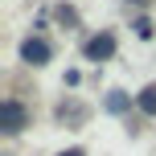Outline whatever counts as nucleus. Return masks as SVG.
Returning a JSON list of instances; mask_svg holds the SVG:
<instances>
[{
	"label": "nucleus",
	"instance_id": "nucleus-1",
	"mask_svg": "<svg viewBox=\"0 0 156 156\" xmlns=\"http://www.w3.org/2000/svg\"><path fill=\"white\" fill-rule=\"evenodd\" d=\"M86 62H107V58H115V33H99V37H90L82 45Z\"/></svg>",
	"mask_w": 156,
	"mask_h": 156
},
{
	"label": "nucleus",
	"instance_id": "nucleus-2",
	"mask_svg": "<svg viewBox=\"0 0 156 156\" xmlns=\"http://www.w3.org/2000/svg\"><path fill=\"white\" fill-rule=\"evenodd\" d=\"M21 58H25L29 66H45L49 58H54V49H49L45 37H25V41H21Z\"/></svg>",
	"mask_w": 156,
	"mask_h": 156
},
{
	"label": "nucleus",
	"instance_id": "nucleus-3",
	"mask_svg": "<svg viewBox=\"0 0 156 156\" xmlns=\"http://www.w3.org/2000/svg\"><path fill=\"white\" fill-rule=\"evenodd\" d=\"M0 123H4V132H21L25 127V107L16 99H4L0 103Z\"/></svg>",
	"mask_w": 156,
	"mask_h": 156
},
{
	"label": "nucleus",
	"instance_id": "nucleus-4",
	"mask_svg": "<svg viewBox=\"0 0 156 156\" xmlns=\"http://www.w3.org/2000/svg\"><path fill=\"white\" fill-rule=\"evenodd\" d=\"M103 107H107L111 115H123V111L132 107V94H123V90H107V99H103Z\"/></svg>",
	"mask_w": 156,
	"mask_h": 156
},
{
	"label": "nucleus",
	"instance_id": "nucleus-5",
	"mask_svg": "<svg viewBox=\"0 0 156 156\" xmlns=\"http://www.w3.org/2000/svg\"><path fill=\"white\" fill-rule=\"evenodd\" d=\"M136 107H140L148 119H156V82H152V86H144V90L136 94Z\"/></svg>",
	"mask_w": 156,
	"mask_h": 156
},
{
	"label": "nucleus",
	"instance_id": "nucleus-6",
	"mask_svg": "<svg viewBox=\"0 0 156 156\" xmlns=\"http://www.w3.org/2000/svg\"><path fill=\"white\" fill-rule=\"evenodd\" d=\"M132 29H136V37H140V41H152V21H148V16H136V21H132Z\"/></svg>",
	"mask_w": 156,
	"mask_h": 156
},
{
	"label": "nucleus",
	"instance_id": "nucleus-7",
	"mask_svg": "<svg viewBox=\"0 0 156 156\" xmlns=\"http://www.w3.org/2000/svg\"><path fill=\"white\" fill-rule=\"evenodd\" d=\"M58 156H86L82 148H66V152H58Z\"/></svg>",
	"mask_w": 156,
	"mask_h": 156
}]
</instances>
